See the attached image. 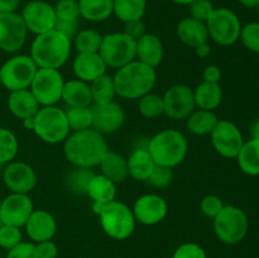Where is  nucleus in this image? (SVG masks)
I'll list each match as a JSON object with an SVG mask.
<instances>
[{"mask_svg": "<svg viewBox=\"0 0 259 258\" xmlns=\"http://www.w3.org/2000/svg\"><path fill=\"white\" fill-rule=\"evenodd\" d=\"M238 2L245 8H257L259 4V0H238Z\"/></svg>", "mask_w": 259, "mask_h": 258, "instance_id": "nucleus-56", "label": "nucleus"}, {"mask_svg": "<svg viewBox=\"0 0 259 258\" xmlns=\"http://www.w3.org/2000/svg\"><path fill=\"white\" fill-rule=\"evenodd\" d=\"M28 29L19 13L0 14V50L17 53L27 42Z\"/></svg>", "mask_w": 259, "mask_h": 258, "instance_id": "nucleus-15", "label": "nucleus"}, {"mask_svg": "<svg viewBox=\"0 0 259 258\" xmlns=\"http://www.w3.org/2000/svg\"><path fill=\"white\" fill-rule=\"evenodd\" d=\"M172 2L176 3V4L179 5H190L194 0H172Z\"/></svg>", "mask_w": 259, "mask_h": 258, "instance_id": "nucleus-57", "label": "nucleus"}, {"mask_svg": "<svg viewBox=\"0 0 259 258\" xmlns=\"http://www.w3.org/2000/svg\"><path fill=\"white\" fill-rule=\"evenodd\" d=\"M164 56V47L161 38L153 33L147 32L137 39V60L144 65L156 68L161 65Z\"/></svg>", "mask_w": 259, "mask_h": 258, "instance_id": "nucleus-22", "label": "nucleus"}, {"mask_svg": "<svg viewBox=\"0 0 259 258\" xmlns=\"http://www.w3.org/2000/svg\"><path fill=\"white\" fill-rule=\"evenodd\" d=\"M86 195L95 204H108L116 200V184L103 174H95L89 182Z\"/></svg>", "mask_w": 259, "mask_h": 258, "instance_id": "nucleus-28", "label": "nucleus"}, {"mask_svg": "<svg viewBox=\"0 0 259 258\" xmlns=\"http://www.w3.org/2000/svg\"><path fill=\"white\" fill-rule=\"evenodd\" d=\"M126 161H128L129 177L136 181H147L156 167V163L147 147H138L133 149Z\"/></svg>", "mask_w": 259, "mask_h": 258, "instance_id": "nucleus-26", "label": "nucleus"}, {"mask_svg": "<svg viewBox=\"0 0 259 258\" xmlns=\"http://www.w3.org/2000/svg\"><path fill=\"white\" fill-rule=\"evenodd\" d=\"M176 34L179 39L190 48H195L209 40V33L205 22L191 17L180 20L176 27Z\"/></svg>", "mask_w": 259, "mask_h": 258, "instance_id": "nucleus-23", "label": "nucleus"}, {"mask_svg": "<svg viewBox=\"0 0 259 258\" xmlns=\"http://www.w3.org/2000/svg\"><path fill=\"white\" fill-rule=\"evenodd\" d=\"M106 68L108 66L99 53H77L72 61V71L76 78L88 83L105 75Z\"/></svg>", "mask_w": 259, "mask_h": 258, "instance_id": "nucleus-21", "label": "nucleus"}, {"mask_svg": "<svg viewBox=\"0 0 259 258\" xmlns=\"http://www.w3.org/2000/svg\"><path fill=\"white\" fill-rule=\"evenodd\" d=\"M23 242L22 230L13 225H0V247L3 249L10 250Z\"/></svg>", "mask_w": 259, "mask_h": 258, "instance_id": "nucleus-41", "label": "nucleus"}, {"mask_svg": "<svg viewBox=\"0 0 259 258\" xmlns=\"http://www.w3.org/2000/svg\"><path fill=\"white\" fill-rule=\"evenodd\" d=\"M249 136L250 139H257L259 141V118L252 121L249 126Z\"/></svg>", "mask_w": 259, "mask_h": 258, "instance_id": "nucleus-54", "label": "nucleus"}, {"mask_svg": "<svg viewBox=\"0 0 259 258\" xmlns=\"http://www.w3.org/2000/svg\"><path fill=\"white\" fill-rule=\"evenodd\" d=\"M72 42L56 29L35 35L30 46V57L38 68L60 70L68 61Z\"/></svg>", "mask_w": 259, "mask_h": 258, "instance_id": "nucleus-3", "label": "nucleus"}, {"mask_svg": "<svg viewBox=\"0 0 259 258\" xmlns=\"http://www.w3.org/2000/svg\"><path fill=\"white\" fill-rule=\"evenodd\" d=\"M0 202H2V199H0Z\"/></svg>", "mask_w": 259, "mask_h": 258, "instance_id": "nucleus-59", "label": "nucleus"}, {"mask_svg": "<svg viewBox=\"0 0 259 258\" xmlns=\"http://www.w3.org/2000/svg\"><path fill=\"white\" fill-rule=\"evenodd\" d=\"M148 0H113V14L123 23L142 19L146 14Z\"/></svg>", "mask_w": 259, "mask_h": 258, "instance_id": "nucleus-33", "label": "nucleus"}, {"mask_svg": "<svg viewBox=\"0 0 259 258\" xmlns=\"http://www.w3.org/2000/svg\"><path fill=\"white\" fill-rule=\"evenodd\" d=\"M237 162L242 172L248 176H259V141H245L237 156Z\"/></svg>", "mask_w": 259, "mask_h": 258, "instance_id": "nucleus-31", "label": "nucleus"}, {"mask_svg": "<svg viewBox=\"0 0 259 258\" xmlns=\"http://www.w3.org/2000/svg\"><path fill=\"white\" fill-rule=\"evenodd\" d=\"M210 138L215 151L224 158H237L245 142L240 129L233 121L224 119H219Z\"/></svg>", "mask_w": 259, "mask_h": 258, "instance_id": "nucleus-13", "label": "nucleus"}, {"mask_svg": "<svg viewBox=\"0 0 259 258\" xmlns=\"http://www.w3.org/2000/svg\"><path fill=\"white\" fill-rule=\"evenodd\" d=\"M239 39L250 52L259 53V23L250 22L243 25L240 29Z\"/></svg>", "mask_w": 259, "mask_h": 258, "instance_id": "nucleus-40", "label": "nucleus"}, {"mask_svg": "<svg viewBox=\"0 0 259 258\" xmlns=\"http://www.w3.org/2000/svg\"><path fill=\"white\" fill-rule=\"evenodd\" d=\"M162 98L164 105L163 115L172 120H186L196 110L194 89L185 83H177L168 88Z\"/></svg>", "mask_w": 259, "mask_h": 258, "instance_id": "nucleus-12", "label": "nucleus"}, {"mask_svg": "<svg viewBox=\"0 0 259 258\" xmlns=\"http://www.w3.org/2000/svg\"><path fill=\"white\" fill-rule=\"evenodd\" d=\"M139 113L142 116L147 119H156L163 115L164 105L162 95L154 93H148L139 99L138 104Z\"/></svg>", "mask_w": 259, "mask_h": 258, "instance_id": "nucleus-39", "label": "nucleus"}, {"mask_svg": "<svg viewBox=\"0 0 259 258\" xmlns=\"http://www.w3.org/2000/svg\"><path fill=\"white\" fill-rule=\"evenodd\" d=\"M61 100L66 104L67 108H80V106L93 105L90 83L83 82L78 78L65 81Z\"/></svg>", "mask_w": 259, "mask_h": 258, "instance_id": "nucleus-25", "label": "nucleus"}, {"mask_svg": "<svg viewBox=\"0 0 259 258\" xmlns=\"http://www.w3.org/2000/svg\"><path fill=\"white\" fill-rule=\"evenodd\" d=\"M65 85L62 73L56 68H38L29 90L40 106L57 105L62 98Z\"/></svg>", "mask_w": 259, "mask_h": 258, "instance_id": "nucleus-11", "label": "nucleus"}, {"mask_svg": "<svg viewBox=\"0 0 259 258\" xmlns=\"http://www.w3.org/2000/svg\"><path fill=\"white\" fill-rule=\"evenodd\" d=\"M93 210L100 219L104 233L111 239L125 240L136 230L137 220L133 210L119 200L108 204L93 202Z\"/></svg>", "mask_w": 259, "mask_h": 258, "instance_id": "nucleus-5", "label": "nucleus"}, {"mask_svg": "<svg viewBox=\"0 0 259 258\" xmlns=\"http://www.w3.org/2000/svg\"><path fill=\"white\" fill-rule=\"evenodd\" d=\"M20 7V0H0V14L17 13Z\"/></svg>", "mask_w": 259, "mask_h": 258, "instance_id": "nucleus-52", "label": "nucleus"}, {"mask_svg": "<svg viewBox=\"0 0 259 258\" xmlns=\"http://www.w3.org/2000/svg\"><path fill=\"white\" fill-rule=\"evenodd\" d=\"M25 233L34 243L51 240L57 232V222L51 212L34 209L24 225Z\"/></svg>", "mask_w": 259, "mask_h": 258, "instance_id": "nucleus-20", "label": "nucleus"}, {"mask_svg": "<svg viewBox=\"0 0 259 258\" xmlns=\"http://www.w3.org/2000/svg\"><path fill=\"white\" fill-rule=\"evenodd\" d=\"M249 228L247 214L234 205H224L214 218V232L218 239L225 244H238L245 238Z\"/></svg>", "mask_w": 259, "mask_h": 258, "instance_id": "nucleus-7", "label": "nucleus"}, {"mask_svg": "<svg viewBox=\"0 0 259 258\" xmlns=\"http://www.w3.org/2000/svg\"><path fill=\"white\" fill-rule=\"evenodd\" d=\"M154 163L175 168L184 162L189 152V142L177 129H163L154 134L147 144Z\"/></svg>", "mask_w": 259, "mask_h": 258, "instance_id": "nucleus-4", "label": "nucleus"}, {"mask_svg": "<svg viewBox=\"0 0 259 258\" xmlns=\"http://www.w3.org/2000/svg\"><path fill=\"white\" fill-rule=\"evenodd\" d=\"M34 245L38 258H58V247L52 239L34 243Z\"/></svg>", "mask_w": 259, "mask_h": 258, "instance_id": "nucleus-49", "label": "nucleus"}, {"mask_svg": "<svg viewBox=\"0 0 259 258\" xmlns=\"http://www.w3.org/2000/svg\"><path fill=\"white\" fill-rule=\"evenodd\" d=\"M189 10L191 18L201 20V22H206L215 10V7L211 0H194L189 5Z\"/></svg>", "mask_w": 259, "mask_h": 258, "instance_id": "nucleus-44", "label": "nucleus"}, {"mask_svg": "<svg viewBox=\"0 0 259 258\" xmlns=\"http://www.w3.org/2000/svg\"><path fill=\"white\" fill-rule=\"evenodd\" d=\"M108 149L105 137L93 128L71 132L63 142V154L75 167L94 168L99 166Z\"/></svg>", "mask_w": 259, "mask_h": 258, "instance_id": "nucleus-1", "label": "nucleus"}, {"mask_svg": "<svg viewBox=\"0 0 259 258\" xmlns=\"http://www.w3.org/2000/svg\"><path fill=\"white\" fill-rule=\"evenodd\" d=\"M99 167L101 169V174L116 185L121 184L129 177L128 161L123 154L115 151L108 149V152L104 154Z\"/></svg>", "mask_w": 259, "mask_h": 258, "instance_id": "nucleus-27", "label": "nucleus"}, {"mask_svg": "<svg viewBox=\"0 0 259 258\" xmlns=\"http://www.w3.org/2000/svg\"><path fill=\"white\" fill-rule=\"evenodd\" d=\"M172 258H207L204 248L197 243H184L175 250Z\"/></svg>", "mask_w": 259, "mask_h": 258, "instance_id": "nucleus-46", "label": "nucleus"}, {"mask_svg": "<svg viewBox=\"0 0 259 258\" xmlns=\"http://www.w3.org/2000/svg\"><path fill=\"white\" fill-rule=\"evenodd\" d=\"M222 70H220L219 66L217 65H209L205 67L204 72H202V78L206 82H212V83H220L222 80Z\"/></svg>", "mask_w": 259, "mask_h": 258, "instance_id": "nucleus-51", "label": "nucleus"}, {"mask_svg": "<svg viewBox=\"0 0 259 258\" xmlns=\"http://www.w3.org/2000/svg\"><path fill=\"white\" fill-rule=\"evenodd\" d=\"M134 218L143 225H156L163 222L168 214V204L157 194H146L136 200L133 205Z\"/></svg>", "mask_w": 259, "mask_h": 258, "instance_id": "nucleus-19", "label": "nucleus"}, {"mask_svg": "<svg viewBox=\"0 0 259 258\" xmlns=\"http://www.w3.org/2000/svg\"><path fill=\"white\" fill-rule=\"evenodd\" d=\"M95 172L93 168H85V167H75L72 171L68 172L65 179V185L68 191L76 195H86L89 182L93 179Z\"/></svg>", "mask_w": 259, "mask_h": 258, "instance_id": "nucleus-35", "label": "nucleus"}, {"mask_svg": "<svg viewBox=\"0 0 259 258\" xmlns=\"http://www.w3.org/2000/svg\"><path fill=\"white\" fill-rule=\"evenodd\" d=\"M66 118H67L68 128L71 132H80L90 129L93 125V115L90 106H80V108H67Z\"/></svg>", "mask_w": 259, "mask_h": 258, "instance_id": "nucleus-37", "label": "nucleus"}, {"mask_svg": "<svg viewBox=\"0 0 259 258\" xmlns=\"http://www.w3.org/2000/svg\"><path fill=\"white\" fill-rule=\"evenodd\" d=\"M91 96H93V104H105L114 101L116 96L115 83H114L113 76L108 73L100 76L90 83Z\"/></svg>", "mask_w": 259, "mask_h": 258, "instance_id": "nucleus-34", "label": "nucleus"}, {"mask_svg": "<svg viewBox=\"0 0 259 258\" xmlns=\"http://www.w3.org/2000/svg\"><path fill=\"white\" fill-rule=\"evenodd\" d=\"M205 24L209 38H211L217 45L228 47L239 39L242 24L238 15L228 8H215Z\"/></svg>", "mask_w": 259, "mask_h": 258, "instance_id": "nucleus-10", "label": "nucleus"}, {"mask_svg": "<svg viewBox=\"0 0 259 258\" xmlns=\"http://www.w3.org/2000/svg\"><path fill=\"white\" fill-rule=\"evenodd\" d=\"M34 210L32 199L25 194L10 192L0 202V223L22 228Z\"/></svg>", "mask_w": 259, "mask_h": 258, "instance_id": "nucleus-16", "label": "nucleus"}, {"mask_svg": "<svg viewBox=\"0 0 259 258\" xmlns=\"http://www.w3.org/2000/svg\"><path fill=\"white\" fill-rule=\"evenodd\" d=\"M55 29L57 32H60L61 34L65 35L66 38L72 42L73 38L76 37L78 32H80V23L78 20H61L57 19L56 20V25Z\"/></svg>", "mask_w": 259, "mask_h": 258, "instance_id": "nucleus-48", "label": "nucleus"}, {"mask_svg": "<svg viewBox=\"0 0 259 258\" xmlns=\"http://www.w3.org/2000/svg\"><path fill=\"white\" fill-rule=\"evenodd\" d=\"M93 115V125L100 134H113L123 126L125 120V113L120 104L115 100L105 104H93L90 106Z\"/></svg>", "mask_w": 259, "mask_h": 258, "instance_id": "nucleus-17", "label": "nucleus"}, {"mask_svg": "<svg viewBox=\"0 0 259 258\" xmlns=\"http://www.w3.org/2000/svg\"><path fill=\"white\" fill-rule=\"evenodd\" d=\"M7 258H38L33 242H20L17 247L8 250Z\"/></svg>", "mask_w": 259, "mask_h": 258, "instance_id": "nucleus-47", "label": "nucleus"}, {"mask_svg": "<svg viewBox=\"0 0 259 258\" xmlns=\"http://www.w3.org/2000/svg\"><path fill=\"white\" fill-rule=\"evenodd\" d=\"M55 13L57 19L61 20H78L80 7L78 0H58L55 5Z\"/></svg>", "mask_w": 259, "mask_h": 258, "instance_id": "nucleus-42", "label": "nucleus"}, {"mask_svg": "<svg viewBox=\"0 0 259 258\" xmlns=\"http://www.w3.org/2000/svg\"><path fill=\"white\" fill-rule=\"evenodd\" d=\"M19 142L12 131L0 126V164H8L17 157Z\"/></svg>", "mask_w": 259, "mask_h": 258, "instance_id": "nucleus-38", "label": "nucleus"}, {"mask_svg": "<svg viewBox=\"0 0 259 258\" xmlns=\"http://www.w3.org/2000/svg\"><path fill=\"white\" fill-rule=\"evenodd\" d=\"M3 181L10 192L28 195L37 185L38 177L30 164L22 161H12L5 166Z\"/></svg>", "mask_w": 259, "mask_h": 258, "instance_id": "nucleus-18", "label": "nucleus"}, {"mask_svg": "<svg viewBox=\"0 0 259 258\" xmlns=\"http://www.w3.org/2000/svg\"><path fill=\"white\" fill-rule=\"evenodd\" d=\"M103 34L95 29H80L73 38L72 45L78 53H99Z\"/></svg>", "mask_w": 259, "mask_h": 258, "instance_id": "nucleus-36", "label": "nucleus"}, {"mask_svg": "<svg viewBox=\"0 0 259 258\" xmlns=\"http://www.w3.org/2000/svg\"><path fill=\"white\" fill-rule=\"evenodd\" d=\"M194 51H195V55H196L197 57L206 58L209 57L210 53H211V47H210L209 43L205 42V43H201V45H199L197 47H195Z\"/></svg>", "mask_w": 259, "mask_h": 258, "instance_id": "nucleus-53", "label": "nucleus"}, {"mask_svg": "<svg viewBox=\"0 0 259 258\" xmlns=\"http://www.w3.org/2000/svg\"><path fill=\"white\" fill-rule=\"evenodd\" d=\"M20 15L28 32L35 35L55 29L56 20H57L53 5L45 0H32L27 3Z\"/></svg>", "mask_w": 259, "mask_h": 258, "instance_id": "nucleus-14", "label": "nucleus"}, {"mask_svg": "<svg viewBox=\"0 0 259 258\" xmlns=\"http://www.w3.org/2000/svg\"><path fill=\"white\" fill-rule=\"evenodd\" d=\"M23 126H24L27 131H32L34 129V116H30V118L23 119Z\"/></svg>", "mask_w": 259, "mask_h": 258, "instance_id": "nucleus-55", "label": "nucleus"}, {"mask_svg": "<svg viewBox=\"0 0 259 258\" xmlns=\"http://www.w3.org/2000/svg\"><path fill=\"white\" fill-rule=\"evenodd\" d=\"M196 109L214 111L223 101V89L220 83L202 81L194 90Z\"/></svg>", "mask_w": 259, "mask_h": 258, "instance_id": "nucleus-29", "label": "nucleus"}, {"mask_svg": "<svg viewBox=\"0 0 259 258\" xmlns=\"http://www.w3.org/2000/svg\"><path fill=\"white\" fill-rule=\"evenodd\" d=\"M114 77L116 96L128 100H139L151 93L156 85V68L144 65L138 60L118 68Z\"/></svg>", "mask_w": 259, "mask_h": 258, "instance_id": "nucleus-2", "label": "nucleus"}, {"mask_svg": "<svg viewBox=\"0 0 259 258\" xmlns=\"http://www.w3.org/2000/svg\"><path fill=\"white\" fill-rule=\"evenodd\" d=\"M99 55L108 67L120 68L137 60V40L124 32L103 35Z\"/></svg>", "mask_w": 259, "mask_h": 258, "instance_id": "nucleus-8", "label": "nucleus"}, {"mask_svg": "<svg viewBox=\"0 0 259 258\" xmlns=\"http://www.w3.org/2000/svg\"><path fill=\"white\" fill-rule=\"evenodd\" d=\"M187 128L195 136H210L217 126L219 118L214 111L196 109L189 118L186 119Z\"/></svg>", "mask_w": 259, "mask_h": 258, "instance_id": "nucleus-32", "label": "nucleus"}, {"mask_svg": "<svg viewBox=\"0 0 259 258\" xmlns=\"http://www.w3.org/2000/svg\"><path fill=\"white\" fill-rule=\"evenodd\" d=\"M125 34H128L129 37H132L133 39H139L141 37H143L147 33V27L144 24V22L142 19L137 20H131V22L124 23V30Z\"/></svg>", "mask_w": 259, "mask_h": 258, "instance_id": "nucleus-50", "label": "nucleus"}, {"mask_svg": "<svg viewBox=\"0 0 259 258\" xmlns=\"http://www.w3.org/2000/svg\"><path fill=\"white\" fill-rule=\"evenodd\" d=\"M8 109L18 119H27L34 116L40 105L29 89L10 91L8 98Z\"/></svg>", "mask_w": 259, "mask_h": 258, "instance_id": "nucleus-24", "label": "nucleus"}, {"mask_svg": "<svg viewBox=\"0 0 259 258\" xmlns=\"http://www.w3.org/2000/svg\"><path fill=\"white\" fill-rule=\"evenodd\" d=\"M78 7L80 17L93 23L104 22L114 13L113 0H78Z\"/></svg>", "mask_w": 259, "mask_h": 258, "instance_id": "nucleus-30", "label": "nucleus"}, {"mask_svg": "<svg viewBox=\"0 0 259 258\" xmlns=\"http://www.w3.org/2000/svg\"><path fill=\"white\" fill-rule=\"evenodd\" d=\"M257 10H258V14H259V4L257 5Z\"/></svg>", "mask_w": 259, "mask_h": 258, "instance_id": "nucleus-58", "label": "nucleus"}, {"mask_svg": "<svg viewBox=\"0 0 259 258\" xmlns=\"http://www.w3.org/2000/svg\"><path fill=\"white\" fill-rule=\"evenodd\" d=\"M172 181H174V171H172V168L159 166V164H156L151 176L147 180V182L151 186L157 187V189H164V187L169 186Z\"/></svg>", "mask_w": 259, "mask_h": 258, "instance_id": "nucleus-43", "label": "nucleus"}, {"mask_svg": "<svg viewBox=\"0 0 259 258\" xmlns=\"http://www.w3.org/2000/svg\"><path fill=\"white\" fill-rule=\"evenodd\" d=\"M38 67L28 55H14L0 67V83L9 91L29 89Z\"/></svg>", "mask_w": 259, "mask_h": 258, "instance_id": "nucleus-9", "label": "nucleus"}, {"mask_svg": "<svg viewBox=\"0 0 259 258\" xmlns=\"http://www.w3.org/2000/svg\"><path fill=\"white\" fill-rule=\"evenodd\" d=\"M33 132L45 143L57 144L65 142L71 133L66 111L57 105L40 106L34 115Z\"/></svg>", "mask_w": 259, "mask_h": 258, "instance_id": "nucleus-6", "label": "nucleus"}, {"mask_svg": "<svg viewBox=\"0 0 259 258\" xmlns=\"http://www.w3.org/2000/svg\"><path fill=\"white\" fill-rule=\"evenodd\" d=\"M223 207H224V202L217 195H206L202 197L201 202H200V210L202 211V214L211 219H214L222 211Z\"/></svg>", "mask_w": 259, "mask_h": 258, "instance_id": "nucleus-45", "label": "nucleus"}]
</instances>
